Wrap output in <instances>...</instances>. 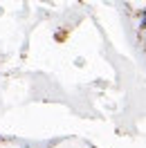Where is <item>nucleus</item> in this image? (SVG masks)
<instances>
[{
    "instance_id": "nucleus-1",
    "label": "nucleus",
    "mask_w": 146,
    "mask_h": 148,
    "mask_svg": "<svg viewBox=\"0 0 146 148\" xmlns=\"http://www.w3.org/2000/svg\"><path fill=\"white\" fill-rule=\"evenodd\" d=\"M20 148H29V146H20Z\"/></svg>"
}]
</instances>
